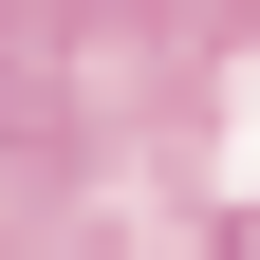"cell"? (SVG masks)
<instances>
[{
    "instance_id": "1",
    "label": "cell",
    "mask_w": 260,
    "mask_h": 260,
    "mask_svg": "<svg viewBox=\"0 0 260 260\" xmlns=\"http://www.w3.org/2000/svg\"><path fill=\"white\" fill-rule=\"evenodd\" d=\"M223 260H260V205H242V223H223Z\"/></svg>"
}]
</instances>
